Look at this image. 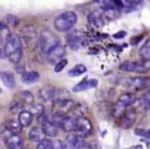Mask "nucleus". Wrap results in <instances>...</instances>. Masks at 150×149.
<instances>
[{
	"mask_svg": "<svg viewBox=\"0 0 150 149\" xmlns=\"http://www.w3.org/2000/svg\"><path fill=\"white\" fill-rule=\"evenodd\" d=\"M5 54L8 60L13 64H17L21 61L23 55L22 48V40L18 35L11 34L5 45Z\"/></svg>",
	"mask_w": 150,
	"mask_h": 149,
	"instance_id": "1",
	"label": "nucleus"
},
{
	"mask_svg": "<svg viewBox=\"0 0 150 149\" xmlns=\"http://www.w3.org/2000/svg\"><path fill=\"white\" fill-rule=\"evenodd\" d=\"M77 22V15L72 11H64L59 15L54 22V26L57 31L67 32L71 30Z\"/></svg>",
	"mask_w": 150,
	"mask_h": 149,
	"instance_id": "2",
	"label": "nucleus"
},
{
	"mask_svg": "<svg viewBox=\"0 0 150 149\" xmlns=\"http://www.w3.org/2000/svg\"><path fill=\"white\" fill-rule=\"evenodd\" d=\"M137 100L136 94L134 93H125L122 94L120 97L118 98L116 104H115L114 108L112 110L113 116L116 118H120L122 114L127 111V107L133 105Z\"/></svg>",
	"mask_w": 150,
	"mask_h": 149,
	"instance_id": "3",
	"label": "nucleus"
},
{
	"mask_svg": "<svg viewBox=\"0 0 150 149\" xmlns=\"http://www.w3.org/2000/svg\"><path fill=\"white\" fill-rule=\"evenodd\" d=\"M1 137L7 149H25L19 134L13 133L5 124L1 128Z\"/></svg>",
	"mask_w": 150,
	"mask_h": 149,
	"instance_id": "4",
	"label": "nucleus"
},
{
	"mask_svg": "<svg viewBox=\"0 0 150 149\" xmlns=\"http://www.w3.org/2000/svg\"><path fill=\"white\" fill-rule=\"evenodd\" d=\"M119 70L129 73H146L150 70V62L148 61H125L119 65Z\"/></svg>",
	"mask_w": 150,
	"mask_h": 149,
	"instance_id": "5",
	"label": "nucleus"
},
{
	"mask_svg": "<svg viewBox=\"0 0 150 149\" xmlns=\"http://www.w3.org/2000/svg\"><path fill=\"white\" fill-rule=\"evenodd\" d=\"M60 43L59 38L48 30H43L40 34L39 38V48L42 53L47 54L54 46Z\"/></svg>",
	"mask_w": 150,
	"mask_h": 149,
	"instance_id": "6",
	"label": "nucleus"
},
{
	"mask_svg": "<svg viewBox=\"0 0 150 149\" xmlns=\"http://www.w3.org/2000/svg\"><path fill=\"white\" fill-rule=\"evenodd\" d=\"M125 87L133 91L139 92L147 89L150 84V77L148 76H136L129 77L125 80Z\"/></svg>",
	"mask_w": 150,
	"mask_h": 149,
	"instance_id": "7",
	"label": "nucleus"
},
{
	"mask_svg": "<svg viewBox=\"0 0 150 149\" xmlns=\"http://www.w3.org/2000/svg\"><path fill=\"white\" fill-rule=\"evenodd\" d=\"M65 56H66V48L61 43L54 46V48L46 54L47 62L50 63V65H56L57 63H59L61 60H63Z\"/></svg>",
	"mask_w": 150,
	"mask_h": 149,
	"instance_id": "8",
	"label": "nucleus"
},
{
	"mask_svg": "<svg viewBox=\"0 0 150 149\" xmlns=\"http://www.w3.org/2000/svg\"><path fill=\"white\" fill-rule=\"evenodd\" d=\"M93 132V126L92 122L83 117H78L77 122H76V131H75V134L78 135V136L82 137V138H86L88 137Z\"/></svg>",
	"mask_w": 150,
	"mask_h": 149,
	"instance_id": "9",
	"label": "nucleus"
},
{
	"mask_svg": "<svg viewBox=\"0 0 150 149\" xmlns=\"http://www.w3.org/2000/svg\"><path fill=\"white\" fill-rule=\"evenodd\" d=\"M11 33L9 31V28L3 22H0V59L6 58L5 45H6V42L11 37Z\"/></svg>",
	"mask_w": 150,
	"mask_h": 149,
	"instance_id": "10",
	"label": "nucleus"
},
{
	"mask_svg": "<svg viewBox=\"0 0 150 149\" xmlns=\"http://www.w3.org/2000/svg\"><path fill=\"white\" fill-rule=\"evenodd\" d=\"M102 4V13L105 18L109 20H115L120 17L121 11H119L114 5L113 1H103Z\"/></svg>",
	"mask_w": 150,
	"mask_h": 149,
	"instance_id": "11",
	"label": "nucleus"
},
{
	"mask_svg": "<svg viewBox=\"0 0 150 149\" xmlns=\"http://www.w3.org/2000/svg\"><path fill=\"white\" fill-rule=\"evenodd\" d=\"M137 118V112L134 108H127L119 120V126L122 128H129L135 123Z\"/></svg>",
	"mask_w": 150,
	"mask_h": 149,
	"instance_id": "12",
	"label": "nucleus"
},
{
	"mask_svg": "<svg viewBox=\"0 0 150 149\" xmlns=\"http://www.w3.org/2000/svg\"><path fill=\"white\" fill-rule=\"evenodd\" d=\"M75 106V102L70 99H65L60 100V101L54 102V113L62 114V115H66L68 112H71Z\"/></svg>",
	"mask_w": 150,
	"mask_h": 149,
	"instance_id": "13",
	"label": "nucleus"
},
{
	"mask_svg": "<svg viewBox=\"0 0 150 149\" xmlns=\"http://www.w3.org/2000/svg\"><path fill=\"white\" fill-rule=\"evenodd\" d=\"M67 43H68V46L71 48L72 50H77L78 48H80L81 46L86 45V41H84L82 35H80L77 32H73V33H70L67 37Z\"/></svg>",
	"mask_w": 150,
	"mask_h": 149,
	"instance_id": "14",
	"label": "nucleus"
},
{
	"mask_svg": "<svg viewBox=\"0 0 150 149\" xmlns=\"http://www.w3.org/2000/svg\"><path fill=\"white\" fill-rule=\"evenodd\" d=\"M58 89L52 85H45L39 91V98L43 102H54Z\"/></svg>",
	"mask_w": 150,
	"mask_h": 149,
	"instance_id": "15",
	"label": "nucleus"
},
{
	"mask_svg": "<svg viewBox=\"0 0 150 149\" xmlns=\"http://www.w3.org/2000/svg\"><path fill=\"white\" fill-rule=\"evenodd\" d=\"M66 145L70 149H84L86 148V141L84 138L76 134L69 135L66 139Z\"/></svg>",
	"mask_w": 150,
	"mask_h": 149,
	"instance_id": "16",
	"label": "nucleus"
},
{
	"mask_svg": "<svg viewBox=\"0 0 150 149\" xmlns=\"http://www.w3.org/2000/svg\"><path fill=\"white\" fill-rule=\"evenodd\" d=\"M98 84H99L98 79L84 78L83 80L78 82L75 87H73L72 91L74 92V93H80V92H84V91H88V89H95V87H98Z\"/></svg>",
	"mask_w": 150,
	"mask_h": 149,
	"instance_id": "17",
	"label": "nucleus"
},
{
	"mask_svg": "<svg viewBox=\"0 0 150 149\" xmlns=\"http://www.w3.org/2000/svg\"><path fill=\"white\" fill-rule=\"evenodd\" d=\"M88 24H90L91 27L96 28V29L102 28L103 26L105 25L104 16H103V13L99 11L91 13L88 17Z\"/></svg>",
	"mask_w": 150,
	"mask_h": 149,
	"instance_id": "18",
	"label": "nucleus"
},
{
	"mask_svg": "<svg viewBox=\"0 0 150 149\" xmlns=\"http://www.w3.org/2000/svg\"><path fill=\"white\" fill-rule=\"evenodd\" d=\"M76 122H77V117L65 115L60 123V128L65 132L75 133V131H76Z\"/></svg>",
	"mask_w": 150,
	"mask_h": 149,
	"instance_id": "19",
	"label": "nucleus"
},
{
	"mask_svg": "<svg viewBox=\"0 0 150 149\" xmlns=\"http://www.w3.org/2000/svg\"><path fill=\"white\" fill-rule=\"evenodd\" d=\"M0 80L9 89L16 87V78L15 75L8 71H0Z\"/></svg>",
	"mask_w": 150,
	"mask_h": 149,
	"instance_id": "20",
	"label": "nucleus"
},
{
	"mask_svg": "<svg viewBox=\"0 0 150 149\" xmlns=\"http://www.w3.org/2000/svg\"><path fill=\"white\" fill-rule=\"evenodd\" d=\"M29 139L32 142L39 143V142H41L42 140L45 139V134H44L43 130H42L41 128L35 126V128H32L31 130H30Z\"/></svg>",
	"mask_w": 150,
	"mask_h": 149,
	"instance_id": "21",
	"label": "nucleus"
},
{
	"mask_svg": "<svg viewBox=\"0 0 150 149\" xmlns=\"http://www.w3.org/2000/svg\"><path fill=\"white\" fill-rule=\"evenodd\" d=\"M39 80V74L36 71H27L22 75V81L25 84H33Z\"/></svg>",
	"mask_w": 150,
	"mask_h": 149,
	"instance_id": "22",
	"label": "nucleus"
},
{
	"mask_svg": "<svg viewBox=\"0 0 150 149\" xmlns=\"http://www.w3.org/2000/svg\"><path fill=\"white\" fill-rule=\"evenodd\" d=\"M18 120H19L22 128H26V126H29L31 124L32 120H33V115L28 110H23L19 113Z\"/></svg>",
	"mask_w": 150,
	"mask_h": 149,
	"instance_id": "23",
	"label": "nucleus"
},
{
	"mask_svg": "<svg viewBox=\"0 0 150 149\" xmlns=\"http://www.w3.org/2000/svg\"><path fill=\"white\" fill-rule=\"evenodd\" d=\"M41 128L43 130L45 136L50 137V138L56 137L57 135H58V126H56L54 123H52L50 120H47V121H45L44 123H42Z\"/></svg>",
	"mask_w": 150,
	"mask_h": 149,
	"instance_id": "24",
	"label": "nucleus"
},
{
	"mask_svg": "<svg viewBox=\"0 0 150 149\" xmlns=\"http://www.w3.org/2000/svg\"><path fill=\"white\" fill-rule=\"evenodd\" d=\"M20 102L22 104H26V105H32L34 104V96L29 91H21L19 94Z\"/></svg>",
	"mask_w": 150,
	"mask_h": 149,
	"instance_id": "25",
	"label": "nucleus"
},
{
	"mask_svg": "<svg viewBox=\"0 0 150 149\" xmlns=\"http://www.w3.org/2000/svg\"><path fill=\"white\" fill-rule=\"evenodd\" d=\"M86 71H88V69L83 64H77L68 71V75L70 77H77L82 75L83 73H86Z\"/></svg>",
	"mask_w": 150,
	"mask_h": 149,
	"instance_id": "26",
	"label": "nucleus"
},
{
	"mask_svg": "<svg viewBox=\"0 0 150 149\" xmlns=\"http://www.w3.org/2000/svg\"><path fill=\"white\" fill-rule=\"evenodd\" d=\"M123 3V11H125V13H131V11H136V9H138L140 6H142V1H127V0H125V1H122Z\"/></svg>",
	"mask_w": 150,
	"mask_h": 149,
	"instance_id": "27",
	"label": "nucleus"
},
{
	"mask_svg": "<svg viewBox=\"0 0 150 149\" xmlns=\"http://www.w3.org/2000/svg\"><path fill=\"white\" fill-rule=\"evenodd\" d=\"M139 55H140V57H141V60L150 62V39L147 40V41L142 45V48H140Z\"/></svg>",
	"mask_w": 150,
	"mask_h": 149,
	"instance_id": "28",
	"label": "nucleus"
},
{
	"mask_svg": "<svg viewBox=\"0 0 150 149\" xmlns=\"http://www.w3.org/2000/svg\"><path fill=\"white\" fill-rule=\"evenodd\" d=\"M86 110H88V106L83 103H75V106L73 108L72 112L75 115V117H83V115L86 113Z\"/></svg>",
	"mask_w": 150,
	"mask_h": 149,
	"instance_id": "29",
	"label": "nucleus"
},
{
	"mask_svg": "<svg viewBox=\"0 0 150 149\" xmlns=\"http://www.w3.org/2000/svg\"><path fill=\"white\" fill-rule=\"evenodd\" d=\"M139 107L144 111L150 109V89L141 96L139 99Z\"/></svg>",
	"mask_w": 150,
	"mask_h": 149,
	"instance_id": "30",
	"label": "nucleus"
},
{
	"mask_svg": "<svg viewBox=\"0 0 150 149\" xmlns=\"http://www.w3.org/2000/svg\"><path fill=\"white\" fill-rule=\"evenodd\" d=\"M22 35L24 36L26 40H31L35 37L36 31L35 28L33 26H25V27L22 29Z\"/></svg>",
	"mask_w": 150,
	"mask_h": 149,
	"instance_id": "31",
	"label": "nucleus"
},
{
	"mask_svg": "<svg viewBox=\"0 0 150 149\" xmlns=\"http://www.w3.org/2000/svg\"><path fill=\"white\" fill-rule=\"evenodd\" d=\"M2 22L8 28H16L19 25V18H17L13 15H6Z\"/></svg>",
	"mask_w": 150,
	"mask_h": 149,
	"instance_id": "32",
	"label": "nucleus"
},
{
	"mask_svg": "<svg viewBox=\"0 0 150 149\" xmlns=\"http://www.w3.org/2000/svg\"><path fill=\"white\" fill-rule=\"evenodd\" d=\"M29 112L32 114V115L40 116L41 114L44 113V107H43V105L40 104V103H34L30 106Z\"/></svg>",
	"mask_w": 150,
	"mask_h": 149,
	"instance_id": "33",
	"label": "nucleus"
},
{
	"mask_svg": "<svg viewBox=\"0 0 150 149\" xmlns=\"http://www.w3.org/2000/svg\"><path fill=\"white\" fill-rule=\"evenodd\" d=\"M5 126H6L7 128L11 131V132L15 133V134H18V133L22 130V126L20 124V122H19V120H18V119L9 120V121L7 122V124H5Z\"/></svg>",
	"mask_w": 150,
	"mask_h": 149,
	"instance_id": "34",
	"label": "nucleus"
},
{
	"mask_svg": "<svg viewBox=\"0 0 150 149\" xmlns=\"http://www.w3.org/2000/svg\"><path fill=\"white\" fill-rule=\"evenodd\" d=\"M23 107H24V105L20 101H13L11 106H9V111L13 114H16V113H18V112L20 113L21 111H23Z\"/></svg>",
	"mask_w": 150,
	"mask_h": 149,
	"instance_id": "35",
	"label": "nucleus"
},
{
	"mask_svg": "<svg viewBox=\"0 0 150 149\" xmlns=\"http://www.w3.org/2000/svg\"><path fill=\"white\" fill-rule=\"evenodd\" d=\"M52 141L50 139H44L37 144L36 149H52Z\"/></svg>",
	"mask_w": 150,
	"mask_h": 149,
	"instance_id": "36",
	"label": "nucleus"
},
{
	"mask_svg": "<svg viewBox=\"0 0 150 149\" xmlns=\"http://www.w3.org/2000/svg\"><path fill=\"white\" fill-rule=\"evenodd\" d=\"M135 135H137V136H139V137H143V138L150 140V128L149 130H144V128H137L135 130Z\"/></svg>",
	"mask_w": 150,
	"mask_h": 149,
	"instance_id": "37",
	"label": "nucleus"
},
{
	"mask_svg": "<svg viewBox=\"0 0 150 149\" xmlns=\"http://www.w3.org/2000/svg\"><path fill=\"white\" fill-rule=\"evenodd\" d=\"M67 65H68V60H67V59L61 60L60 62L54 65V72L59 73V72H61V71H63V69H65V67H66Z\"/></svg>",
	"mask_w": 150,
	"mask_h": 149,
	"instance_id": "38",
	"label": "nucleus"
},
{
	"mask_svg": "<svg viewBox=\"0 0 150 149\" xmlns=\"http://www.w3.org/2000/svg\"><path fill=\"white\" fill-rule=\"evenodd\" d=\"M67 145L61 140H57L52 143V149H66Z\"/></svg>",
	"mask_w": 150,
	"mask_h": 149,
	"instance_id": "39",
	"label": "nucleus"
},
{
	"mask_svg": "<svg viewBox=\"0 0 150 149\" xmlns=\"http://www.w3.org/2000/svg\"><path fill=\"white\" fill-rule=\"evenodd\" d=\"M88 149H102V146H101V144L98 141H93V142L88 143Z\"/></svg>",
	"mask_w": 150,
	"mask_h": 149,
	"instance_id": "40",
	"label": "nucleus"
},
{
	"mask_svg": "<svg viewBox=\"0 0 150 149\" xmlns=\"http://www.w3.org/2000/svg\"><path fill=\"white\" fill-rule=\"evenodd\" d=\"M125 35H127V32L125 31H119V32H117V33H114L112 36L115 39H121V38H123Z\"/></svg>",
	"mask_w": 150,
	"mask_h": 149,
	"instance_id": "41",
	"label": "nucleus"
},
{
	"mask_svg": "<svg viewBox=\"0 0 150 149\" xmlns=\"http://www.w3.org/2000/svg\"><path fill=\"white\" fill-rule=\"evenodd\" d=\"M142 39H143V35H139V36H137V37H133L131 39V43L133 44V45H137V44L139 43L140 40H142Z\"/></svg>",
	"mask_w": 150,
	"mask_h": 149,
	"instance_id": "42",
	"label": "nucleus"
},
{
	"mask_svg": "<svg viewBox=\"0 0 150 149\" xmlns=\"http://www.w3.org/2000/svg\"><path fill=\"white\" fill-rule=\"evenodd\" d=\"M127 149H143L142 145H135L133 147H129V148H127Z\"/></svg>",
	"mask_w": 150,
	"mask_h": 149,
	"instance_id": "43",
	"label": "nucleus"
},
{
	"mask_svg": "<svg viewBox=\"0 0 150 149\" xmlns=\"http://www.w3.org/2000/svg\"><path fill=\"white\" fill-rule=\"evenodd\" d=\"M146 145H147L148 148H150V142H149V141H148V142H146Z\"/></svg>",
	"mask_w": 150,
	"mask_h": 149,
	"instance_id": "44",
	"label": "nucleus"
},
{
	"mask_svg": "<svg viewBox=\"0 0 150 149\" xmlns=\"http://www.w3.org/2000/svg\"><path fill=\"white\" fill-rule=\"evenodd\" d=\"M1 93H2V89H0V95H1Z\"/></svg>",
	"mask_w": 150,
	"mask_h": 149,
	"instance_id": "45",
	"label": "nucleus"
}]
</instances>
